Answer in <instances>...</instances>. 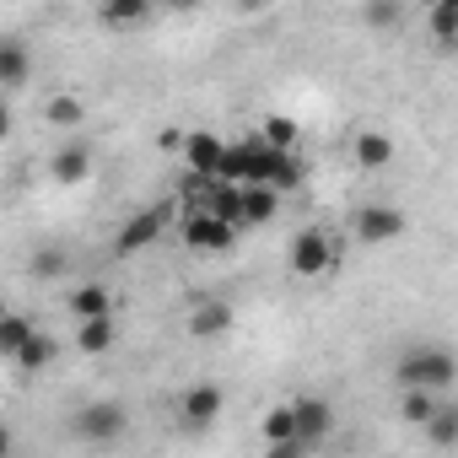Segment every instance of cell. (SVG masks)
Segmentation results:
<instances>
[{"label":"cell","mask_w":458,"mask_h":458,"mask_svg":"<svg viewBox=\"0 0 458 458\" xmlns=\"http://www.w3.org/2000/svg\"><path fill=\"white\" fill-rule=\"evenodd\" d=\"M265 458H308V447L302 442H276V447H265Z\"/></svg>","instance_id":"27"},{"label":"cell","mask_w":458,"mask_h":458,"mask_svg":"<svg viewBox=\"0 0 458 458\" xmlns=\"http://www.w3.org/2000/svg\"><path fill=\"white\" fill-rule=\"evenodd\" d=\"M114 345H119V324L114 318H92V324L76 329V351L81 356H108Z\"/></svg>","instance_id":"17"},{"label":"cell","mask_w":458,"mask_h":458,"mask_svg":"<svg viewBox=\"0 0 458 458\" xmlns=\"http://www.w3.org/2000/svg\"><path fill=\"white\" fill-rule=\"evenodd\" d=\"M130 431V410L119 404V399H92V404H81L76 415H71V437L81 442V447H108V442H119Z\"/></svg>","instance_id":"2"},{"label":"cell","mask_w":458,"mask_h":458,"mask_svg":"<svg viewBox=\"0 0 458 458\" xmlns=\"http://www.w3.org/2000/svg\"><path fill=\"white\" fill-rule=\"evenodd\" d=\"M420 431H426L437 447H453V442H458V410H453V404H437V410H431V420H426Z\"/></svg>","instance_id":"22"},{"label":"cell","mask_w":458,"mask_h":458,"mask_svg":"<svg viewBox=\"0 0 458 458\" xmlns=\"http://www.w3.org/2000/svg\"><path fill=\"white\" fill-rule=\"evenodd\" d=\"M221 404H226V394H221L216 383H194V388H183V399H178V420H183V431L205 437V431L221 420Z\"/></svg>","instance_id":"6"},{"label":"cell","mask_w":458,"mask_h":458,"mask_svg":"<svg viewBox=\"0 0 458 458\" xmlns=\"http://www.w3.org/2000/svg\"><path fill=\"white\" fill-rule=\"evenodd\" d=\"M167 221H173V205H140L124 226H119V238H114V254L119 259H135L140 249H151L162 233H167Z\"/></svg>","instance_id":"4"},{"label":"cell","mask_w":458,"mask_h":458,"mask_svg":"<svg viewBox=\"0 0 458 458\" xmlns=\"http://www.w3.org/2000/svg\"><path fill=\"white\" fill-rule=\"evenodd\" d=\"M6 135H12V108L0 103V140H6Z\"/></svg>","instance_id":"29"},{"label":"cell","mask_w":458,"mask_h":458,"mask_svg":"<svg viewBox=\"0 0 458 458\" xmlns=\"http://www.w3.org/2000/svg\"><path fill=\"white\" fill-rule=\"evenodd\" d=\"M33 270H38V276H55V270H60V254H38V265H33Z\"/></svg>","instance_id":"28"},{"label":"cell","mask_w":458,"mask_h":458,"mask_svg":"<svg viewBox=\"0 0 458 458\" xmlns=\"http://www.w3.org/2000/svg\"><path fill=\"white\" fill-rule=\"evenodd\" d=\"M33 81V49L22 38H0V87H28Z\"/></svg>","instance_id":"13"},{"label":"cell","mask_w":458,"mask_h":458,"mask_svg":"<svg viewBox=\"0 0 458 458\" xmlns=\"http://www.w3.org/2000/svg\"><path fill=\"white\" fill-rule=\"evenodd\" d=\"M426 22H431V38H437L442 49H453V38H458V0H437Z\"/></svg>","instance_id":"21"},{"label":"cell","mask_w":458,"mask_h":458,"mask_svg":"<svg viewBox=\"0 0 458 458\" xmlns=\"http://www.w3.org/2000/svg\"><path fill=\"white\" fill-rule=\"evenodd\" d=\"M259 140H265L270 151H292V146H297V119L270 114V119H265V130H259Z\"/></svg>","instance_id":"23"},{"label":"cell","mask_w":458,"mask_h":458,"mask_svg":"<svg viewBox=\"0 0 458 458\" xmlns=\"http://www.w3.org/2000/svg\"><path fill=\"white\" fill-rule=\"evenodd\" d=\"M71 313H76L81 324H92V318H114V292H108V286H98V281L71 286Z\"/></svg>","instance_id":"14"},{"label":"cell","mask_w":458,"mask_h":458,"mask_svg":"<svg viewBox=\"0 0 458 458\" xmlns=\"http://www.w3.org/2000/svg\"><path fill=\"white\" fill-rule=\"evenodd\" d=\"M221 151H226V140H221L216 130H189V135H183V157H189V167H194V178H205V183H216V167H221Z\"/></svg>","instance_id":"9"},{"label":"cell","mask_w":458,"mask_h":458,"mask_svg":"<svg viewBox=\"0 0 458 458\" xmlns=\"http://www.w3.org/2000/svg\"><path fill=\"white\" fill-rule=\"evenodd\" d=\"M33 335H38V324H33L28 313H6V308H0V356H6V361H17V351H22Z\"/></svg>","instance_id":"16"},{"label":"cell","mask_w":458,"mask_h":458,"mask_svg":"<svg viewBox=\"0 0 458 458\" xmlns=\"http://www.w3.org/2000/svg\"><path fill=\"white\" fill-rule=\"evenodd\" d=\"M178 233H183V243L199 249V254H221V249H233V238H238L226 221H216V216H205V210H183V216H178Z\"/></svg>","instance_id":"7"},{"label":"cell","mask_w":458,"mask_h":458,"mask_svg":"<svg viewBox=\"0 0 458 458\" xmlns=\"http://www.w3.org/2000/svg\"><path fill=\"white\" fill-rule=\"evenodd\" d=\"M259 437L276 447V442H297V431H292V404H276V410H265V420H259Z\"/></svg>","instance_id":"24"},{"label":"cell","mask_w":458,"mask_h":458,"mask_svg":"<svg viewBox=\"0 0 458 458\" xmlns=\"http://www.w3.org/2000/svg\"><path fill=\"white\" fill-rule=\"evenodd\" d=\"M49 173H55V183H87V178H92V151H87L81 140H65V146L49 157Z\"/></svg>","instance_id":"12"},{"label":"cell","mask_w":458,"mask_h":458,"mask_svg":"<svg viewBox=\"0 0 458 458\" xmlns=\"http://www.w3.org/2000/svg\"><path fill=\"white\" fill-rule=\"evenodd\" d=\"M292 270L302 276V281H318V276H329L335 270V259H340V243L324 233V226H302V233L292 238Z\"/></svg>","instance_id":"3"},{"label":"cell","mask_w":458,"mask_h":458,"mask_svg":"<svg viewBox=\"0 0 458 458\" xmlns=\"http://www.w3.org/2000/svg\"><path fill=\"white\" fill-rule=\"evenodd\" d=\"M226 329H233V308H226V302L199 297V302L189 308V335H194V340H216V335H226Z\"/></svg>","instance_id":"11"},{"label":"cell","mask_w":458,"mask_h":458,"mask_svg":"<svg viewBox=\"0 0 458 458\" xmlns=\"http://www.w3.org/2000/svg\"><path fill=\"white\" fill-rule=\"evenodd\" d=\"M394 377H399V388H415V394H447L453 388V377H458V361L442 351V345H410L399 361H394Z\"/></svg>","instance_id":"1"},{"label":"cell","mask_w":458,"mask_h":458,"mask_svg":"<svg viewBox=\"0 0 458 458\" xmlns=\"http://www.w3.org/2000/svg\"><path fill=\"white\" fill-rule=\"evenodd\" d=\"M146 17H151L146 0H114V6H98V22H103V28H135V22H146Z\"/></svg>","instance_id":"18"},{"label":"cell","mask_w":458,"mask_h":458,"mask_svg":"<svg viewBox=\"0 0 458 458\" xmlns=\"http://www.w3.org/2000/svg\"><path fill=\"white\" fill-rule=\"evenodd\" d=\"M55 356H60V345H55V340H49V335L38 329V335H33V340H28L22 351H17V367H22V372H44V367H49Z\"/></svg>","instance_id":"20"},{"label":"cell","mask_w":458,"mask_h":458,"mask_svg":"<svg viewBox=\"0 0 458 458\" xmlns=\"http://www.w3.org/2000/svg\"><path fill=\"white\" fill-rule=\"evenodd\" d=\"M399 17H404V12L394 6V0H377V6H367V12H361V22H367V28H394Z\"/></svg>","instance_id":"26"},{"label":"cell","mask_w":458,"mask_h":458,"mask_svg":"<svg viewBox=\"0 0 458 458\" xmlns=\"http://www.w3.org/2000/svg\"><path fill=\"white\" fill-rule=\"evenodd\" d=\"M431 410H437V399H431V394H415V388H399V415H404L410 426H426V420H431Z\"/></svg>","instance_id":"25"},{"label":"cell","mask_w":458,"mask_h":458,"mask_svg":"<svg viewBox=\"0 0 458 458\" xmlns=\"http://www.w3.org/2000/svg\"><path fill=\"white\" fill-rule=\"evenodd\" d=\"M356 238L372 243V249L404 238V210H399V205H361V210H356Z\"/></svg>","instance_id":"8"},{"label":"cell","mask_w":458,"mask_h":458,"mask_svg":"<svg viewBox=\"0 0 458 458\" xmlns=\"http://www.w3.org/2000/svg\"><path fill=\"white\" fill-rule=\"evenodd\" d=\"M276 210H281L276 189H265V183L238 189V226H265V221H276Z\"/></svg>","instance_id":"10"},{"label":"cell","mask_w":458,"mask_h":458,"mask_svg":"<svg viewBox=\"0 0 458 458\" xmlns=\"http://www.w3.org/2000/svg\"><path fill=\"white\" fill-rule=\"evenodd\" d=\"M81 114H87V108H81V98H76V92H55V98L44 103V119H49L55 130H76V124H81Z\"/></svg>","instance_id":"19"},{"label":"cell","mask_w":458,"mask_h":458,"mask_svg":"<svg viewBox=\"0 0 458 458\" xmlns=\"http://www.w3.org/2000/svg\"><path fill=\"white\" fill-rule=\"evenodd\" d=\"M292 431H297V442L313 453V447L335 431V404L318 399V394H297V399H292Z\"/></svg>","instance_id":"5"},{"label":"cell","mask_w":458,"mask_h":458,"mask_svg":"<svg viewBox=\"0 0 458 458\" xmlns=\"http://www.w3.org/2000/svg\"><path fill=\"white\" fill-rule=\"evenodd\" d=\"M351 151H356V162H361L367 173H377V167L394 162V135H388V130H361Z\"/></svg>","instance_id":"15"},{"label":"cell","mask_w":458,"mask_h":458,"mask_svg":"<svg viewBox=\"0 0 458 458\" xmlns=\"http://www.w3.org/2000/svg\"><path fill=\"white\" fill-rule=\"evenodd\" d=\"M0 458H12V426H0Z\"/></svg>","instance_id":"30"}]
</instances>
